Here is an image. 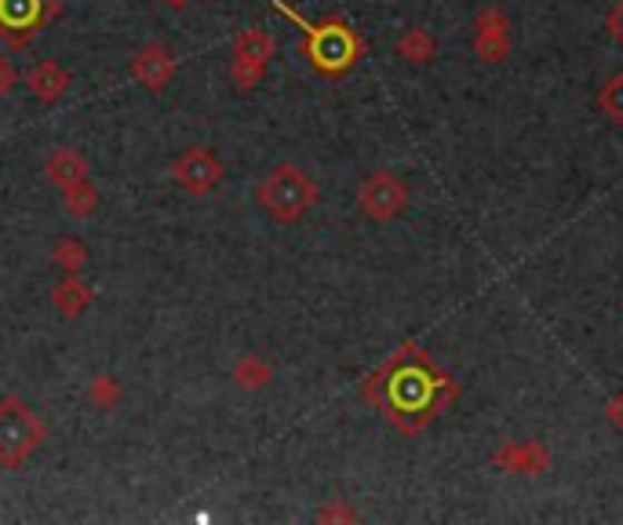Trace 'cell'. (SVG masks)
Wrapping results in <instances>:
<instances>
[{
	"mask_svg": "<svg viewBox=\"0 0 623 525\" xmlns=\"http://www.w3.org/2000/svg\"><path fill=\"white\" fill-rule=\"evenodd\" d=\"M85 394H88V402L96 405V409L106 413V409H113V405L125 398V387H121V379H117V376L99 373V376L88 379V390Z\"/></svg>",
	"mask_w": 623,
	"mask_h": 525,
	"instance_id": "cell-17",
	"label": "cell"
},
{
	"mask_svg": "<svg viewBox=\"0 0 623 525\" xmlns=\"http://www.w3.org/2000/svg\"><path fill=\"white\" fill-rule=\"evenodd\" d=\"M317 518H322V522H333V518H336V522H354V511H347V507L333 504V507H325Z\"/></svg>",
	"mask_w": 623,
	"mask_h": 525,
	"instance_id": "cell-24",
	"label": "cell"
},
{
	"mask_svg": "<svg viewBox=\"0 0 623 525\" xmlns=\"http://www.w3.org/2000/svg\"><path fill=\"white\" fill-rule=\"evenodd\" d=\"M171 179H176V187H182L187 194L205 197L222 182V161L208 147H190L176 157Z\"/></svg>",
	"mask_w": 623,
	"mask_h": 525,
	"instance_id": "cell-7",
	"label": "cell"
},
{
	"mask_svg": "<svg viewBox=\"0 0 623 525\" xmlns=\"http://www.w3.org/2000/svg\"><path fill=\"white\" fill-rule=\"evenodd\" d=\"M165 4H168V8H187L190 0H165Z\"/></svg>",
	"mask_w": 623,
	"mask_h": 525,
	"instance_id": "cell-25",
	"label": "cell"
},
{
	"mask_svg": "<svg viewBox=\"0 0 623 525\" xmlns=\"http://www.w3.org/2000/svg\"><path fill=\"white\" fill-rule=\"evenodd\" d=\"M493 464L507 475H543L551 467V449L543 442H503Z\"/></svg>",
	"mask_w": 623,
	"mask_h": 525,
	"instance_id": "cell-9",
	"label": "cell"
},
{
	"mask_svg": "<svg viewBox=\"0 0 623 525\" xmlns=\"http://www.w3.org/2000/svg\"><path fill=\"white\" fill-rule=\"evenodd\" d=\"M314 179L296 165H277L256 182V205L277 222H299L317 205Z\"/></svg>",
	"mask_w": 623,
	"mask_h": 525,
	"instance_id": "cell-3",
	"label": "cell"
},
{
	"mask_svg": "<svg viewBox=\"0 0 623 525\" xmlns=\"http://www.w3.org/2000/svg\"><path fill=\"white\" fill-rule=\"evenodd\" d=\"M413 201V194H408V182L390 172V168H379V172L365 176V182L357 187V208L373 219V222H390L397 219Z\"/></svg>",
	"mask_w": 623,
	"mask_h": 525,
	"instance_id": "cell-5",
	"label": "cell"
},
{
	"mask_svg": "<svg viewBox=\"0 0 623 525\" xmlns=\"http://www.w3.org/2000/svg\"><path fill=\"white\" fill-rule=\"evenodd\" d=\"M51 307L66 314V318H81V314L91 307V288L77 278V274H66V281L51 288Z\"/></svg>",
	"mask_w": 623,
	"mask_h": 525,
	"instance_id": "cell-14",
	"label": "cell"
},
{
	"mask_svg": "<svg viewBox=\"0 0 623 525\" xmlns=\"http://www.w3.org/2000/svg\"><path fill=\"white\" fill-rule=\"evenodd\" d=\"M605 419H609V427L623 435V390H616L613 398L605 402Z\"/></svg>",
	"mask_w": 623,
	"mask_h": 525,
	"instance_id": "cell-21",
	"label": "cell"
},
{
	"mask_svg": "<svg viewBox=\"0 0 623 525\" xmlns=\"http://www.w3.org/2000/svg\"><path fill=\"white\" fill-rule=\"evenodd\" d=\"M176 56L165 44H146L131 56V77L146 88V91H161L171 77H176Z\"/></svg>",
	"mask_w": 623,
	"mask_h": 525,
	"instance_id": "cell-10",
	"label": "cell"
},
{
	"mask_svg": "<svg viewBox=\"0 0 623 525\" xmlns=\"http://www.w3.org/2000/svg\"><path fill=\"white\" fill-rule=\"evenodd\" d=\"M605 30L613 33V41L623 48V0H616V4L609 8V16H605Z\"/></svg>",
	"mask_w": 623,
	"mask_h": 525,
	"instance_id": "cell-22",
	"label": "cell"
},
{
	"mask_svg": "<svg viewBox=\"0 0 623 525\" xmlns=\"http://www.w3.org/2000/svg\"><path fill=\"white\" fill-rule=\"evenodd\" d=\"M59 11V0H0V22L8 30L22 33V41H33V30L44 19H51Z\"/></svg>",
	"mask_w": 623,
	"mask_h": 525,
	"instance_id": "cell-11",
	"label": "cell"
},
{
	"mask_svg": "<svg viewBox=\"0 0 623 525\" xmlns=\"http://www.w3.org/2000/svg\"><path fill=\"white\" fill-rule=\"evenodd\" d=\"M270 376H274L270 365L256 358V354H245V358H237V365H234V384L245 390H263L270 384Z\"/></svg>",
	"mask_w": 623,
	"mask_h": 525,
	"instance_id": "cell-16",
	"label": "cell"
},
{
	"mask_svg": "<svg viewBox=\"0 0 623 525\" xmlns=\"http://www.w3.org/2000/svg\"><path fill=\"white\" fill-rule=\"evenodd\" d=\"M16 81H19V70H16V62L0 56V96H8V91L16 88Z\"/></svg>",
	"mask_w": 623,
	"mask_h": 525,
	"instance_id": "cell-23",
	"label": "cell"
},
{
	"mask_svg": "<svg viewBox=\"0 0 623 525\" xmlns=\"http://www.w3.org/2000/svg\"><path fill=\"white\" fill-rule=\"evenodd\" d=\"M471 51L482 62H503L511 56V19L503 16L496 4H488V8L478 11V16H474Z\"/></svg>",
	"mask_w": 623,
	"mask_h": 525,
	"instance_id": "cell-8",
	"label": "cell"
},
{
	"mask_svg": "<svg viewBox=\"0 0 623 525\" xmlns=\"http://www.w3.org/2000/svg\"><path fill=\"white\" fill-rule=\"evenodd\" d=\"M44 172H48V179H51V187H56L59 194L62 190H70V187H77V182L81 179H88V161L77 150H51V157H48V165H44Z\"/></svg>",
	"mask_w": 623,
	"mask_h": 525,
	"instance_id": "cell-13",
	"label": "cell"
},
{
	"mask_svg": "<svg viewBox=\"0 0 623 525\" xmlns=\"http://www.w3.org/2000/svg\"><path fill=\"white\" fill-rule=\"evenodd\" d=\"M26 85H30V91L41 102H59L66 91H70V85H73V77H70V70H66V66H59V62H51V59H44V62H37L33 70H30V77H26Z\"/></svg>",
	"mask_w": 623,
	"mask_h": 525,
	"instance_id": "cell-12",
	"label": "cell"
},
{
	"mask_svg": "<svg viewBox=\"0 0 623 525\" xmlns=\"http://www.w3.org/2000/svg\"><path fill=\"white\" fill-rule=\"evenodd\" d=\"M365 394L402 435L416 438L431 419L459 398V384L419 344H402L376 376L365 379Z\"/></svg>",
	"mask_w": 623,
	"mask_h": 525,
	"instance_id": "cell-1",
	"label": "cell"
},
{
	"mask_svg": "<svg viewBox=\"0 0 623 525\" xmlns=\"http://www.w3.org/2000/svg\"><path fill=\"white\" fill-rule=\"evenodd\" d=\"M44 438H48L44 419L30 405L16 398V394L0 398V467L19 470L26 459L41 449Z\"/></svg>",
	"mask_w": 623,
	"mask_h": 525,
	"instance_id": "cell-4",
	"label": "cell"
},
{
	"mask_svg": "<svg viewBox=\"0 0 623 525\" xmlns=\"http://www.w3.org/2000/svg\"><path fill=\"white\" fill-rule=\"evenodd\" d=\"M397 56H402L405 62H413V66H427L434 62L437 56V41H434V33L431 30H423V26H408V30L397 37Z\"/></svg>",
	"mask_w": 623,
	"mask_h": 525,
	"instance_id": "cell-15",
	"label": "cell"
},
{
	"mask_svg": "<svg viewBox=\"0 0 623 525\" xmlns=\"http://www.w3.org/2000/svg\"><path fill=\"white\" fill-rule=\"evenodd\" d=\"M594 107H599L609 121L623 128V70L613 73L609 81L599 88V99H594Z\"/></svg>",
	"mask_w": 623,
	"mask_h": 525,
	"instance_id": "cell-18",
	"label": "cell"
},
{
	"mask_svg": "<svg viewBox=\"0 0 623 525\" xmlns=\"http://www.w3.org/2000/svg\"><path fill=\"white\" fill-rule=\"evenodd\" d=\"M62 201H66V212H70V216L88 219L99 208V194H96V187H91V179H81L77 187L62 190Z\"/></svg>",
	"mask_w": 623,
	"mask_h": 525,
	"instance_id": "cell-20",
	"label": "cell"
},
{
	"mask_svg": "<svg viewBox=\"0 0 623 525\" xmlns=\"http://www.w3.org/2000/svg\"><path fill=\"white\" fill-rule=\"evenodd\" d=\"M51 259H56L66 274H81L88 267V245L81 238H59L56 248H51Z\"/></svg>",
	"mask_w": 623,
	"mask_h": 525,
	"instance_id": "cell-19",
	"label": "cell"
},
{
	"mask_svg": "<svg viewBox=\"0 0 623 525\" xmlns=\"http://www.w3.org/2000/svg\"><path fill=\"white\" fill-rule=\"evenodd\" d=\"M274 48H277L274 33L259 30V26H251V30H245L241 37H237L230 73H234V81L241 85L245 91L256 88L263 77H267V62L274 59Z\"/></svg>",
	"mask_w": 623,
	"mask_h": 525,
	"instance_id": "cell-6",
	"label": "cell"
},
{
	"mask_svg": "<svg viewBox=\"0 0 623 525\" xmlns=\"http://www.w3.org/2000/svg\"><path fill=\"white\" fill-rule=\"evenodd\" d=\"M277 8L285 11V16H291V22H299L303 26V56L310 59V66L317 73H325V77H343L347 70H354V62L362 59V37H357L354 30L343 19H325V22H307V19H299L296 11H288L281 0H277Z\"/></svg>",
	"mask_w": 623,
	"mask_h": 525,
	"instance_id": "cell-2",
	"label": "cell"
}]
</instances>
